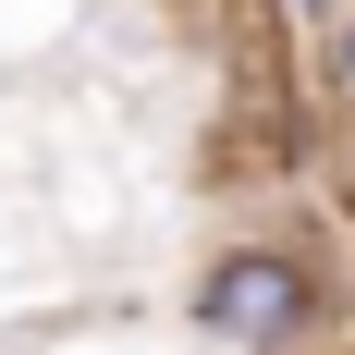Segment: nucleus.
<instances>
[{
	"instance_id": "obj_1",
	"label": "nucleus",
	"mask_w": 355,
	"mask_h": 355,
	"mask_svg": "<svg viewBox=\"0 0 355 355\" xmlns=\"http://www.w3.org/2000/svg\"><path fill=\"white\" fill-rule=\"evenodd\" d=\"M196 331H209L220 355H319L331 331H343V294H331V270L294 233H233V245L196 270Z\"/></svg>"
},
{
	"instance_id": "obj_2",
	"label": "nucleus",
	"mask_w": 355,
	"mask_h": 355,
	"mask_svg": "<svg viewBox=\"0 0 355 355\" xmlns=\"http://www.w3.org/2000/svg\"><path fill=\"white\" fill-rule=\"evenodd\" d=\"M319 86H331V98L355 110V0H343V12L319 25Z\"/></svg>"
},
{
	"instance_id": "obj_3",
	"label": "nucleus",
	"mask_w": 355,
	"mask_h": 355,
	"mask_svg": "<svg viewBox=\"0 0 355 355\" xmlns=\"http://www.w3.org/2000/svg\"><path fill=\"white\" fill-rule=\"evenodd\" d=\"M270 12H294V25H331V12H343V0H270Z\"/></svg>"
}]
</instances>
